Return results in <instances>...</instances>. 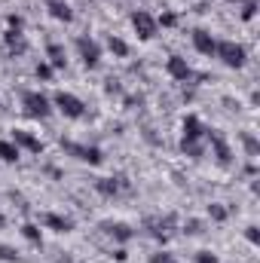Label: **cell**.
I'll return each instance as SVG.
<instances>
[{
  "label": "cell",
  "instance_id": "obj_28",
  "mask_svg": "<svg viewBox=\"0 0 260 263\" xmlns=\"http://www.w3.org/2000/svg\"><path fill=\"white\" fill-rule=\"evenodd\" d=\"M150 263H178V260H175L169 251H159V254H153V257H150Z\"/></svg>",
  "mask_w": 260,
  "mask_h": 263
},
{
  "label": "cell",
  "instance_id": "obj_31",
  "mask_svg": "<svg viewBox=\"0 0 260 263\" xmlns=\"http://www.w3.org/2000/svg\"><path fill=\"white\" fill-rule=\"evenodd\" d=\"M34 73H37L40 80H49V77H52V65H37V70H34Z\"/></svg>",
  "mask_w": 260,
  "mask_h": 263
},
{
  "label": "cell",
  "instance_id": "obj_2",
  "mask_svg": "<svg viewBox=\"0 0 260 263\" xmlns=\"http://www.w3.org/2000/svg\"><path fill=\"white\" fill-rule=\"evenodd\" d=\"M22 107H25L28 117H37V120H46V117L52 114L49 98L40 95V92H22Z\"/></svg>",
  "mask_w": 260,
  "mask_h": 263
},
{
  "label": "cell",
  "instance_id": "obj_1",
  "mask_svg": "<svg viewBox=\"0 0 260 263\" xmlns=\"http://www.w3.org/2000/svg\"><path fill=\"white\" fill-rule=\"evenodd\" d=\"M214 55L224 62L227 67H242L248 62V52L242 43H233V40H224V43H214Z\"/></svg>",
  "mask_w": 260,
  "mask_h": 263
},
{
  "label": "cell",
  "instance_id": "obj_9",
  "mask_svg": "<svg viewBox=\"0 0 260 263\" xmlns=\"http://www.w3.org/2000/svg\"><path fill=\"white\" fill-rule=\"evenodd\" d=\"M12 144H15V147H25V150H31V153H40V150H43V144H40L31 132H22V129L12 132Z\"/></svg>",
  "mask_w": 260,
  "mask_h": 263
},
{
  "label": "cell",
  "instance_id": "obj_34",
  "mask_svg": "<svg viewBox=\"0 0 260 263\" xmlns=\"http://www.w3.org/2000/svg\"><path fill=\"white\" fill-rule=\"evenodd\" d=\"M59 263H73V260H70V257H62V260H59Z\"/></svg>",
  "mask_w": 260,
  "mask_h": 263
},
{
  "label": "cell",
  "instance_id": "obj_5",
  "mask_svg": "<svg viewBox=\"0 0 260 263\" xmlns=\"http://www.w3.org/2000/svg\"><path fill=\"white\" fill-rule=\"evenodd\" d=\"M55 107L65 114L67 120H80L83 114H86V107H83V101L77 98V95H70V92H59L55 95Z\"/></svg>",
  "mask_w": 260,
  "mask_h": 263
},
{
  "label": "cell",
  "instance_id": "obj_17",
  "mask_svg": "<svg viewBox=\"0 0 260 263\" xmlns=\"http://www.w3.org/2000/svg\"><path fill=\"white\" fill-rule=\"evenodd\" d=\"M169 227H172V217H165V220H147L150 236H153V239H159V242H165V239H169Z\"/></svg>",
  "mask_w": 260,
  "mask_h": 263
},
{
  "label": "cell",
  "instance_id": "obj_21",
  "mask_svg": "<svg viewBox=\"0 0 260 263\" xmlns=\"http://www.w3.org/2000/svg\"><path fill=\"white\" fill-rule=\"evenodd\" d=\"M22 236H25L31 245H40V242H43V236H40V230H37L34 223H25V227H22Z\"/></svg>",
  "mask_w": 260,
  "mask_h": 263
},
{
  "label": "cell",
  "instance_id": "obj_20",
  "mask_svg": "<svg viewBox=\"0 0 260 263\" xmlns=\"http://www.w3.org/2000/svg\"><path fill=\"white\" fill-rule=\"evenodd\" d=\"M107 46H110V52H114V55H120V59H126V55H129V43H126L123 37H114V34H110Z\"/></svg>",
  "mask_w": 260,
  "mask_h": 263
},
{
  "label": "cell",
  "instance_id": "obj_29",
  "mask_svg": "<svg viewBox=\"0 0 260 263\" xmlns=\"http://www.w3.org/2000/svg\"><path fill=\"white\" fill-rule=\"evenodd\" d=\"M156 25H162V28H172V25H178V15H175V12H165V15H162Z\"/></svg>",
  "mask_w": 260,
  "mask_h": 263
},
{
  "label": "cell",
  "instance_id": "obj_11",
  "mask_svg": "<svg viewBox=\"0 0 260 263\" xmlns=\"http://www.w3.org/2000/svg\"><path fill=\"white\" fill-rule=\"evenodd\" d=\"M193 46L202 52V55H214V37H211L208 31H202V28L193 31Z\"/></svg>",
  "mask_w": 260,
  "mask_h": 263
},
{
  "label": "cell",
  "instance_id": "obj_35",
  "mask_svg": "<svg viewBox=\"0 0 260 263\" xmlns=\"http://www.w3.org/2000/svg\"><path fill=\"white\" fill-rule=\"evenodd\" d=\"M0 227H3V214H0Z\"/></svg>",
  "mask_w": 260,
  "mask_h": 263
},
{
  "label": "cell",
  "instance_id": "obj_25",
  "mask_svg": "<svg viewBox=\"0 0 260 263\" xmlns=\"http://www.w3.org/2000/svg\"><path fill=\"white\" fill-rule=\"evenodd\" d=\"M254 15H257V0H245V6H242V18L251 22Z\"/></svg>",
  "mask_w": 260,
  "mask_h": 263
},
{
  "label": "cell",
  "instance_id": "obj_33",
  "mask_svg": "<svg viewBox=\"0 0 260 263\" xmlns=\"http://www.w3.org/2000/svg\"><path fill=\"white\" fill-rule=\"evenodd\" d=\"M6 25L15 28V31H22V15H6Z\"/></svg>",
  "mask_w": 260,
  "mask_h": 263
},
{
  "label": "cell",
  "instance_id": "obj_16",
  "mask_svg": "<svg viewBox=\"0 0 260 263\" xmlns=\"http://www.w3.org/2000/svg\"><path fill=\"white\" fill-rule=\"evenodd\" d=\"M46 9H49V15H52V18H59V22H70V18H73V9L67 6L65 0H49V3H46Z\"/></svg>",
  "mask_w": 260,
  "mask_h": 263
},
{
  "label": "cell",
  "instance_id": "obj_7",
  "mask_svg": "<svg viewBox=\"0 0 260 263\" xmlns=\"http://www.w3.org/2000/svg\"><path fill=\"white\" fill-rule=\"evenodd\" d=\"M208 141H211V147H214V156H217V162L220 165H230V144L224 141V135L220 132H208Z\"/></svg>",
  "mask_w": 260,
  "mask_h": 263
},
{
  "label": "cell",
  "instance_id": "obj_30",
  "mask_svg": "<svg viewBox=\"0 0 260 263\" xmlns=\"http://www.w3.org/2000/svg\"><path fill=\"white\" fill-rule=\"evenodd\" d=\"M196 263H220V260H217L211 251H199V254H196Z\"/></svg>",
  "mask_w": 260,
  "mask_h": 263
},
{
  "label": "cell",
  "instance_id": "obj_19",
  "mask_svg": "<svg viewBox=\"0 0 260 263\" xmlns=\"http://www.w3.org/2000/svg\"><path fill=\"white\" fill-rule=\"evenodd\" d=\"M18 156H22L18 147H15L12 141H3V138H0V159H3V162H18Z\"/></svg>",
  "mask_w": 260,
  "mask_h": 263
},
{
  "label": "cell",
  "instance_id": "obj_32",
  "mask_svg": "<svg viewBox=\"0 0 260 263\" xmlns=\"http://www.w3.org/2000/svg\"><path fill=\"white\" fill-rule=\"evenodd\" d=\"M245 239H248L251 245H257V242H260V233H257V227H248V230H245Z\"/></svg>",
  "mask_w": 260,
  "mask_h": 263
},
{
  "label": "cell",
  "instance_id": "obj_24",
  "mask_svg": "<svg viewBox=\"0 0 260 263\" xmlns=\"http://www.w3.org/2000/svg\"><path fill=\"white\" fill-rule=\"evenodd\" d=\"M208 214H211V220H217V223L227 220V208H224L220 202H211V205H208Z\"/></svg>",
  "mask_w": 260,
  "mask_h": 263
},
{
  "label": "cell",
  "instance_id": "obj_8",
  "mask_svg": "<svg viewBox=\"0 0 260 263\" xmlns=\"http://www.w3.org/2000/svg\"><path fill=\"white\" fill-rule=\"evenodd\" d=\"M3 43H6V49H9V52H15V55H22V52L28 49L25 34H22V31H15V28H9V31L3 34Z\"/></svg>",
  "mask_w": 260,
  "mask_h": 263
},
{
  "label": "cell",
  "instance_id": "obj_12",
  "mask_svg": "<svg viewBox=\"0 0 260 263\" xmlns=\"http://www.w3.org/2000/svg\"><path fill=\"white\" fill-rule=\"evenodd\" d=\"M202 135H205V126H202V120L190 114V117L184 120V141H202Z\"/></svg>",
  "mask_w": 260,
  "mask_h": 263
},
{
  "label": "cell",
  "instance_id": "obj_6",
  "mask_svg": "<svg viewBox=\"0 0 260 263\" xmlns=\"http://www.w3.org/2000/svg\"><path fill=\"white\" fill-rule=\"evenodd\" d=\"M132 28L138 31L141 40H150V37L156 34V18H153L147 9H135V12H132Z\"/></svg>",
  "mask_w": 260,
  "mask_h": 263
},
{
  "label": "cell",
  "instance_id": "obj_23",
  "mask_svg": "<svg viewBox=\"0 0 260 263\" xmlns=\"http://www.w3.org/2000/svg\"><path fill=\"white\" fill-rule=\"evenodd\" d=\"M242 144H245L248 156H257V153H260V144H257V138H254V135H248V132H245V135H242Z\"/></svg>",
  "mask_w": 260,
  "mask_h": 263
},
{
  "label": "cell",
  "instance_id": "obj_18",
  "mask_svg": "<svg viewBox=\"0 0 260 263\" xmlns=\"http://www.w3.org/2000/svg\"><path fill=\"white\" fill-rule=\"evenodd\" d=\"M46 55H49V65L52 67H65L67 65L65 46H59V43H49V46H46Z\"/></svg>",
  "mask_w": 260,
  "mask_h": 263
},
{
  "label": "cell",
  "instance_id": "obj_15",
  "mask_svg": "<svg viewBox=\"0 0 260 263\" xmlns=\"http://www.w3.org/2000/svg\"><path fill=\"white\" fill-rule=\"evenodd\" d=\"M123 184H126L123 178H101V181H95V190H98L101 196H117Z\"/></svg>",
  "mask_w": 260,
  "mask_h": 263
},
{
  "label": "cell",
  "instance_id": "obj_27",
  "mask_svg": "<svg viewBox=\"0 0 260 263\" xmlns=\"http://www.w3.org/2000/svg\"><path fill=\"white\" fill-rule=\"evenodd\" d=\"M184 233H187V236H199V233H202V220H187V223H184Z\"/></svg>",
  "mask_w": 260,
  "mask_h": 263
},
{
  "label": "cell",
  "instance_id": "obj_22",
  "mask_svg": "<svg viewBox=\"0 0 260 263\" xmlns=\"http://www.w3.org/2000/svg\"><path fill=\"white\" fill-rule=\"evenodd\" d=\"M181 150H184L187 156H193V159L202 156V144H199V141H181Z\"/></svg>",
  "mask_w": 260,
  "mask_h": 263
},
{
  "label": "cell",
  "instance_id": "obj_4",
  "mask_svg": "<svg viewBox=\"0 0 260 263\" xmlns=\"http://www.w3.org/2000/svg\"><path fill=\"white\" fill-rule=\"evenodd\" d=\"M77 52H80L83 65L89 67V70H95L98 62H101V46H98L92 37H80V40H77Z\"/></svg>",
  "mask_w": 260,
  "mask_h": 263
},
{
  "label": "cell",
  "instance_id": "obj_10",
  "mask_svg": "<svg viewBox=\"0 0 260 263\" xmlns=\"http://www.w3.org/2000/svg\"><path fill=\"white\" fill-rule=\"evenodd\" d=\"M165 70H169L175 80H190V77H193V70H190V65H187V59H181V55H172L169 65H165Z\"/></svg>",
  "mask_w": 260,
  "mask_h": 263
},
{
  "label": "cell",
  "instance_id": "obj_3",
  "mask_svg": "<svg viewBox=\"0 0 260 263\" xmlns=\"http://www.w3.org/2000/svg\"><path fill=\"white\" fill-rule=\"evenodd\" d=\"M62 150H67L70 156H77L80 162H89V165H98L104 159L98 147H86V144H73V141H62Z\"/></svg>",
  "mask_w": 260,
  "mask_h": 263
},
{
  "label": "cell",
  "instance_id": "obj_13",
  "mask_svg": "<svg viewBox=\"0 0 260 263\" xmlns=\"http://www.w3.org/2000/svg\"><path fill=\"white\" fill-rule=\"evenodd\" d=\"M101 227H104L117 242H129L132 236H135V230H132L129 223H123V220H117V223H101Z\"/></svg>",
  "mask_w": 260,
  "mask_h": 263
},
{
  "label": "cell",
  "instance_id": "obj_26",
  "mask_svg": "<svg viewBox=\"0 0 260 263\" xmlns=\"http://www.w3.org/2000/svg\"><path fill=\"white\" fill-rule=\"evenodd\" d=\"M0 260L15 263V260H18V251H15V248H9V245H0Z\"/></svg>",
  "mask_w": 260,
  "mask_h": 263
},
{
  "label": "cell",
  "instance_id": "obj_14",
  "mask_svg": "<svg viewBox=\"0 0 260 263\" xmlns=\"http://www.w3.org/2000/svg\"><path fill=\"white\" fill-rule=\"evenodd\" d=\"M43 227H49L55 233H70L73 230V220H67L62 214H43Z\"/></svg>",
  "mask_w": 260,
  "mask_h": 263
}]
</instances>
